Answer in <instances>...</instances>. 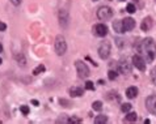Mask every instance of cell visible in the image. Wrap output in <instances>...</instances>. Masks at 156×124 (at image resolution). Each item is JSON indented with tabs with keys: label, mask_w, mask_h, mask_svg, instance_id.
Masks as SVG:
<instances>
[{
	"label": "cell",
	"mask_w": 156,
	"mask_h": 124,
	"mask_svg": "<svg viewBox=\"0 0 156 124\" xmlns=\"http://www.w3.org/2000/svg\"><path fill=\"white\" fill-rule=\"evenodd\" d=\"M140 54H143L146 56V60L151 63L154 62V59L156 58V43L152 38H146L142 41L140 47H139Z\"/></svg>",
	"instance_id": "obj_1"
},
{
	"label": "cell",
	"mask_w": 156,
	"mask_h": 124,
	"mask_svg": "<svg viewBox=\"0 0 156 124\" xmlns=\"http://www.w3.org/2000/svg\"><path fill=\"white\" fill-rule=\"evenodd\" d=\"M54 49H55V52L59 56L66 54L67 51V43H66V39H64L63 35H58L57 39H55V45H54Z\"/></svg>",
	"instance_id": "obj_2"
},
{
	"label": "cell",
	"mask_w": 156,
	"mask_h": 124,
	"mask_svg": "<svg viewBox=\"0 0 156 124\" xmlns=\"http://www.w3.org/2000/svg\"><path fill=\"white\" fill-rule=\"evenodd\" d=\"M97 17H98V20H101V21L109 20L113 17V9H112L110 7H106V5L100 7L97 9Z\"/></svg>",
	"instance_id": "obj_3"
},
{
	"label": "cell",
	"mask_w": 156,
	"mask_h": 124,
	"mask_svg": "<svg viewBox=\"0 0 156 124\" xmlns=\"http://www.w3.org/2000/svg\"><path fill=\"white\" fill-rule=\"evenodd\" d=\"M110 51H112V46H110V42H102L101 46L98 47V56L101 58V59H108L109 58V55H110Z\"/></svg>",
	"instance_id": "obj_4"
},
{
	"label": "cell",
	"mask_w": 156,
	"mask_h": 124,
	"mask_svg": "<svg viewBox=\"0 0 156 124\" xmlns=\"http://www.w3.org/2000/svg\"><path fill=\"white\" fill-rule=\"evenodd\" d=\"M75 65H76V71H77V75H79L80 79L88 77V76H89V68L87 67V64H85L84 62L77 60V62L75 63Z\"/></svg>",
	"instance_id": "obj_5"
},
{
	"label": "cell",
	"mask_w": 156,
	"mask_h": 124,
	"mask_svg": "<svg viewBox=\"0 0 156 124\" xmlns=\"http://www.w3.org/2000/svg\"><path fill=\"white\" fill-rule=\"evenodd\" d=\"M93 34L96 37H101L104 38L108 34V26L106 25H104V24H97V25H94L93 26Z\"/></svg>",
	"instance_id": "obj_6"
},
{
	"label": "cell",
	"mask_w": 156,
	"mask_h": 124,
	"mask_svg": "<svg viewBox=\"0 0 156 124\" xmlns=\"http://www.w3.org/2000/svg\"><path fill=\"white\" fill-rule=\"evenodd\" d=\"M146 107L150 112L156 114V96H150L146 99Z\"/></svg>",
	"instance_id": "obj_7"
},
{
	"label": "cell",
	"mask_w": 156,
	"mask_h": 124,
	"mask_svg": "<svg viewBox=\"0 0 156 124\" xmlns=\"http://www.w3.org/2000/svg\"><path fill=\"white\" fill-rule=\"evenodd\" d=\"M133 64L139 71H144L146 69V62L143 60L142 56H139V55H134L133 56Z\"/></svg>",
	"instance_id": "obj_8"
},
{
	"label": "cell",
	"mask_w": 156,
	"mask_h": 124,
	"mask_svg": "<svg viewBox=\"0 0 156 124\" xmlns=\"http://www.w3.org/2000/svg\"><path fill=\"white\" fill-rule=\"evenodd\" d=\"M122 26L125 32H130L135 28V20H133L131 17H126V18L122 20Z\"/></svg>",
	"instance_id": "obj_9"
},
{
	"label": "cell",
	"mask_w": 156,
	"mask_h": 124,
	"mask_svg": "<svg viewBox=\"0 0 156 124\" xmlns=\"http://www.w3.org/2000/svg\"><path fill=\"white\" fill-rule=\"evenodd\" d=\"M118 67H119V72L123 73V75H127V73L131 72V64H130L126 59H122V60L119 62Z\"/></svg>",
	"instance_id": "obj_10"
},
{
	"label": "cell",
	"mask_w": 156,
	"mask_h": 124,
	"mask_svg": "<svg viewBox=\"0 0 156 124\" xmlns=\"http://www.w3.org/2000/svg\"><path fill=\"white\" fill-rule=\"evenodd\" d=\"M152 25H154V21L151 17H146L144 20L142 21V24H140V29L143 32H148L151 28H152Z\"/></svg>",
	"instance_id": "obj_11"
},
{
	"label": "cell",
	"mask_w": 156,
	"mask_h": 124,
	"mask_svg": "<svg viewBox=\"0 0 156 124\" xmlns=\"http://www.w3.org/2000/svg\"><path fill=\"white\" fill-rule=\"evenodd\" d=\"M59 22H60V26L63 28H66L68 24V12H66L64 9L59 11Z\"/></svg>",
	"instance_id": "obj_12"
},
{
	"label": "cell",
	"mask_w": 156,
	"mask_h": 124,
	"mask_svg": "<svg viewBox=\"0 0 156 124\" xmlns=\"http://www.w3.org/2000/svg\"><path fill=\"white\" fill-rule=\"evenodd\" d=\"M83 89L79 88V86H72L70 89V96L71 97H81L83 96Z\"/></svg>",
	"instance_id": "obj_13"
},
{
	"label": "cell",
	"mask_w": 156,
	"mask_h": 124,
	"mask_svg": "<svg viewBox=\"0 0 156 124\" xmlns=\"http://www.w3.org/2000/svg\"><path fill=\"white\" fill-rule=\"evenodd\" d=\"M138 96V89L135 86H130L127 90H126V97L130 98V99H133V98H135Z\"/></svg>",
	"instance_id": "obj_14"
},
{
	"label": "cell",
	"mask_w": 156,
	"mask_h": 124,
	"mask_svg": "<svg viewBox=\"0 0 156 124\" xmlns=\"http://www.w3.org/2000/svg\"><path fill=\"white\" fill-rule=\"evenodd\" d=\"M113 29L117 33H125L123 26H122V21H114L113 22Z\"/></svg>",
	"instance_id": "obj_15"
},
{
	"label": "cell",
	"mask_w": 156,
	"mask_h": 124,
	"mask_svg": "<svg viewBox=\"0 0 156 124\" xmlns=\"http://www.w3.org/2000/svg\"><path fill=\"white\" fill-rule=\"evenodd\" d=\"M108 122V116H105V115H97L96 118H94V123L96 124H104Z\"/></svg>",
	"instance_id": "obj_16"
},
{
	"label": "cell",
	"mask_w": 156,
	"mask_h": 124,
	"mask_svg": "<svg viewBox=\"0 0 156 124\" xmlns=\"http://www.w3.org/2000/svg\"><path fill=\"white\" fill-rule=\"evenodd\" d=\"M136 119H138L136 112H130L129 111V114H127V116L125 118V120L126 122H136Z\"/></svg>",
	"instance_id": "obj_17"
},
{
	"label": "cell",
	"mask_w": 156,
	"mask_h": 124,
	"mask_svg": "<svg viewBox=\"0 0 156 124\" xmlns=\"http://www.w3.org/2000/svg\"><path fill=\"white\" fill-rule=\"evenodd\" d=\"M15 58H16V60L19 62L23 67L25 65V63H27V62H25V58H24V55H23V54H16V55H15Z\"/></svg>",
	"instance_id": "obj_18"
},
{
	"label": "cell",
	"mask_w": 156,
	"mask_h": 124,
	"mask_svg": "<svg viewBox=\"0 0 156 124\" xmlns=\"http://www.w3.org/2000/svg\"><path fill=\"white\" fill-rule=\"evenodd\" d=\"M42 72H45V65H42V64H40L36 69L33 71V75H40V73H42Z\"/></svg>",
	"instance_id": "obj_19"
},
{
	"label": "cell",
	"mask_w": 156,
	"mask_h": 124,
	"mask_svg": "<svg viewBox=\"0 0 156 124\" xmlns=\"http://www.w3.org/2000/svg\"><path fill=\"white\" fill-rule=\"evenodd\" d=\"M92 107H93V110H96V111H101V109H102V103H101L100 101H96V102H93Z\"/></svg>",
	"instance_id": "obj_20"
},
{
	"label": "cell",
	"mask_w": 156,
	"mask_h": 124,
	"mask_svg": "<svg viewBox=\"0 0 156 124\" xmlns=\"http://www.w3.org/2000/svg\"><path fill=\"white\" fill-rule=\"evenodd\" d=\"M126 11L129 12V13H135V11H136V8H135V5L134 4H127V7H126Z\"/></svg>",
	"instance_id": "obj_21"
},
{
	"label": "cell",
	"mask_w": 156,
	"mask_h": 124,
	"mask_svg": "<svg viewBox=\"0 0 156 124\" xmlns=\"http://www.w3.org/2000/svg\"><path fill=\"white\" fill-rule=\"evenodd\" d=\"M131 107H133V106L130 103H123L122 106H121V110H122L123 112H129V111L131 110Z\"/></svg>",
	"instance_id": "obj_22"
},
{
	"label": "cell",
	"mask_w": 156,
	"mask_h": 124,
	"mask_svg": "<svg viewBox=\"0 0 156 124\" xmlns=\"http://www.w3.org/2000/svg\"><path fill=\"white\" fill-rule=\"evenodd\" d=\"M117 76H118V75H117L115 71H109V72H108V77H109V80H112V81L115 80Z\"/></svg>",
	"instance_id": "obj_23"
},
{
	"label": "cell",
	"mask_w": 156,
	"mask_h": 124,
	"mask_svg": "<svg viewBox=\"0 0 156 124\" xmlns=\"http://www.w3.org/2000/svg\"><path fill=\"white\" fill-rule=\"evenodd\" d=\"M85 89H88V90H94V85L92 81H87L85 82Z\"/></svg>",
	"instance_id": "obj_24"
},
{
	"label": "cell",
	"mask_w": 156,
	"mask_h": 124,
	"mask_svg": "<svg viewBox=\"0 0 156 124\" xmlns=\"http://www.w3.org/2000/svg\"><path fill=\"white\" fill-rule=\"evenodd\" d=\"M20 111H21V112H23L24 115H28L29 114V107H28V106H21V107H20Z\"/></svg>",
	"instance_id": "obj_25"
},
{
	"label": "cell",
	"mask_w": 156,
	"mask_h": 124,
	"mask_svg": "<svg viewBox=\"0 0 156 124\" xmlns=\"http://www.w3.org/2000/svg\"><path fill=\"white\" fill-rule=\"evenodd\" d=\"M151 79H152V82L156 85V67L151 71Z\"/></svg>",
	"instance_id": "obj_26"
},
{
	"label": "cell",
	"mask_w": 156,
	"mask_h": 124,
	"mask_svg": "<svg viewBox=\"0 0 156 124\" xmlns=\"http://www.w3.org/2000/svg\"><path fill=\"white\" fill-rule=\"evenodd\" d=\"M68 123H81V119H79V118H75V116H72V118H70L67 120Z\"/></svg>",
	"instance_id": "obj_27"
},
{
	"label": "cell",
	"mask_w": 156,
	"mask_h": 124,
	"mask_svg": "<svg viewBox=\"0 0 156 124\" xmlns=\"http://www.w3.org/2000/svg\"><path fill=\"white\" fill-rule=\"evenodd\" d=\"M7 29V25L4 24V22H2V21H0V32H4Z\"/></svg>",
	"instance_id": "obj_28"
},
{
	"label": "cell",
	"mask_w": 156,
	"mask_h": 124,
	"mask_svg": "<svg viewBox=\"0 0 156 124\" xmlns=\"http://www.w3.org/2000/svg\"><path fill=\"white\" fill-rule=\"evenodd\" d=\"M21 2H23V0H11V3L13 4V5H20Z\"/></svg>",
	"instance_id": "obj_29"
},
{
	"label": "cell",
	"mask_w": 156,
	"mask_h": 124,
	"mask_svg": "<svg viewBox=\"0 0 156 124\" xmlns=\"http://www.w3.org/2000/svg\"><path fill=\"white\" fill-rule=\"evenodd\" d=\"M115 42H118V47H122V46H123V41H121V39H115Z\"/></svg>",
	"instance_id": "obj_30"
},
{
	"label": "cell",
	"mask_w": 156,
	"mask_h": 124,
	"mask_svg": "<svg viewBox=\"0 0 156 124\" xmlns=\"http://www.w3.org/2000/svg\"><path fill=\"white\" fill-rule=\"evenodd\" d=\"M32 103H33L34 106H38V105H40V103H38V101H36V99H34V101H32Z\"/></svg>",
	"instance_id": "obj_31"
},
{
	"label": "cell",
	"mask_w": 156,
	"mask_h": 124,
	"mask_svg": "<svg viewBox=\"0 0 156 124\" xmlns=\"http://www.w3.org/2000/svg\"><path fill=\"white\" fill-rule=\"evenodd\" d=\"M2 51H3V45L0 43V52H2Z\"/></svg>",
	"instance_id": "obj_32"
},
{
	"label": "cell",
	"mask_w": 156,
	"mask_h": 124,
	"mask_svg": "<svg viewBox=\"0 0 156 124\" xmlns=\"http://www.w3.org/2000/svg\"><path fill=\"white\" fill-rule=\"evenodd\" d=\"M2 62H3V60H2V59H0V64H2Z\"/></svg>",
	"instance_id": "obj_33"
},
{
	"label": "cell",
	"mask_w": 156,
	"mask_h": 124,
	"mask_svg": "<svg viewBox=\"0 0 156 124\" xmlns=\"http://www.w3.org/2000/svg\"><path fill=\"white\" fill-rule=\"evenodd\" d=\"M119 2H125V0H119Z\"/></svg>",
	"instance_id": "obj_34"
},
{
	"label": "cell",
	"mask_w": 156,
	"mask_h": 124,
	"mask_svg": "<svg viewBox=\"0 0 156 124\" xmlns=\"http://www.w3.org/2000/svg\"><path fill=\"white\" fill-rule=\"evenodd\" d=\"M94 2H97V0H94Z\"/></svg>",
	"instance_id": "obj_35"
},
{
	"label": "cell",
	"mask_w": 156,
	"mask_h": 124,
	"mask_svg": "<svg viewBox=\"0 0 156 124\" xmlns=\"http://www.w3.org/2000/svg\"><path fill=\"white\" fill-rule=\"evenodd\" d=\"M155 2H156V0H155Z\"/></svg>",
	"instance_id": "obj_36"
}]
</instances>
